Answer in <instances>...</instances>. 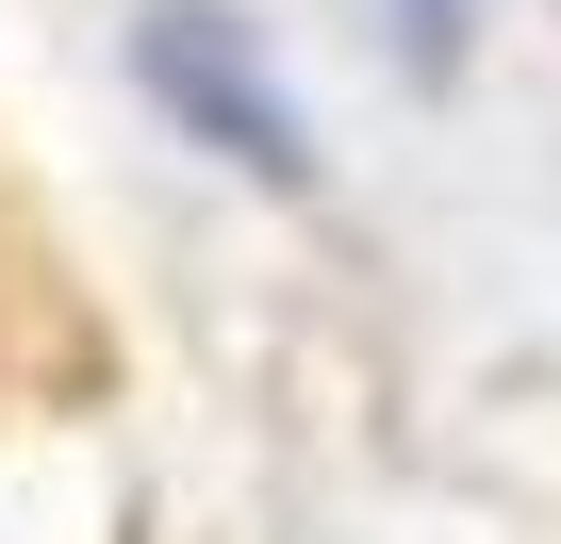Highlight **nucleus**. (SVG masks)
Segmentation results:
<instances>
[{"label":"nucleus","mask_w":561,"mask_h":544,"mask_svg":"<svg viewBox=\"0 0 561 544\" xmlns=\"http://www.w3.org/2000/svg\"><path fill=\"white\" fill-rule=\"evenodd\" d=\"M133 83H149V116L198 165H231L264 198H314V100L231 0H133Z\"/></svg>","instance_id":"1"},{"label":"nucleus","mask_w":561,"mask_h":544,"mask_svg":"<svg viewBox=\"0 0 561 544\" xmlns=\"http://www.w3.org/2000/svg\"><path fill=\"white\" fill-rule=\"evenodd\" d=\"M380 34L413 83H462V34H479V0H380Z\"/></svg>","instance_id":"2"}]
</instances>
